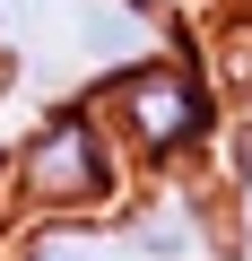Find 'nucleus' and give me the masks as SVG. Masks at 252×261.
I'll return each mask as SVG.
<instances>
[{"label": "nucleus", "instance_id": "nucleus-3", "mask_svg": "<svg viewBox=\"0 0 252 261\" xmlns=\"http://www.w3.org/2000/svg\"><path fill=\"white\" fill-rule=\"evenodd\" d=\"M0 261H139L122 226H0Z\"/></svg>", "mask_w": 252, "mask_h": 261}, {"label": "nucleus", "instance_id": "nucleus-4", "mask_svg": "<svg viewBox=\"0 0 252 261\" xmlns=\"http://www.w3.org/2000/svg\"><path fill=\"white\" fill-rule=\"evenodd\" d=\"M209 183H217V200H226L235 252H252V105H235V113H226V148H217Z\"/></svg>", "mask_w": 252, "mask_h": 261}, {"label": "nucleus", "instance_id": "nucleus-5", "mask_svg": "<svg viewBox=\"0 0 252 261\" xmlns=\"http://www.w3.org/2000/svg\"><path fill=\"white\" fill-rule=\"evenodd\" d=\"M226 261H252V252H226Z\"/></svg>", "mask_w": 252, "mask_h": 261}, {"label": "nucleus", "instance_id": "nucleus-2", "mask_svg": "<svg viewBox=\"0 0 252 261\" xmlns=\"http://www.w3.org/2000/svg\"><path fill=\"white\" fill-rule=\"evenodd\" d=\"M87 96L104 105V122H113V140H122V157H131L139 183L209 174L217 148H226V113H235L226 87H217V70H209V53L174 44V35L157 53H139V61L104 70Z\"/></svg>", "mask_w": 252, "mask_h": 261}, {"label": "nucleus", "instance_id": "nucleus-1", "mask_svg": "<svg viewBox=\"0 0 252 261\" xmlns=\"http://www.w3.org/2000/svg\"><path fill=\"white\" fill-rule=\"evenodd\" d=\"M131 200H139V174L87 87L44 105L0 148V226H113Z\"/></svg>", "mask_w": 252, "mask_h": 261}]
</instances>
